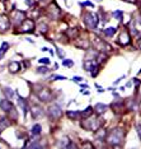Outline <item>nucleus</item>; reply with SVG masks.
Instances as JSON below:
<instances>
[{"instance_id": "nucleus-1", "label": "nucleus", "mask_w": 141, "mask_h": 149, "mask_svg": "<svg viewBox=\"0 0 141 149\" xmlns=\"http://www.w3.org/2000/svg\"><path fill=\"white\" fill-rule=\"evenodd\" d=\"M125 138V132L122 129H113L112 131H110L107 134V141L110 145H113V147H117L123 141Z\"/></svg>"}, {"instance_id": "nucleus-2", "label": "nucleus", "mask_w": 141, "mask_h": 149, "mask_svg": "<svg viewBox=\"0 0 141 149\" xmlns=\"http://www.w3.org/2000/svg\"><path fill=\"white\" fill-rule=\"evenodd\" d=\"M103 124V119H98V117H92V116H89V117L84 119V121L81 122V128L85 129V130H93L95 131L97 129L101 128V125Z\"/></svg>"}, {"instance_id": "nucleus-3", "label": "nucleus", "mask_w": 141, "mask_h": 149, "mask_svg": "<svg viewBox=\"0 0 141 149\" xmlns=\"http://www.w3.org/2000/svg\"><path fill=\"white\" fill-rule=\"evenodd\" d=\"M83 22H84L86 28H89V30H95L97 26H98L97 15H95L94 13H92V12H85L84 14H83Z\"/></svg>"}, {"instance_id": "nucleus-4", "label": "nucleus", "mask_w": 141, "mask_h": 149, "mask_svg": "<svg viewBox=\"0 0 141 149\" xmlns=\"http://www.w3.org/2000/svg\"><path fill=\"white\" fill-rule=\"evenodd\" d=\"M9 19H10V22L14 26H19L25 19V13L22 12V10H19V9L14 8L10 12V14H9Z\"/></svg>"}, {"instance_id": "nucleus-5", "label": "nucleus", "mask_w": 141, "mask_h": 149, "mask_svg": "<svg viewBox=\"0 0 141 149\" xmlns=\"http://www.w3.org/2000/svg\"><path fill=\"white\" fill-rule=\"evenodd\" d=\"M18 27H19V31H21L22 33H32V32L34 31V22H33V19L25 18Z\"/></svg>"}, {"instance_id": "nucleus-6", "label": "nucleus", "mask_w": 141, "mask_h": 149, "mask_svg": "<svg viewBox=\"0 0 141 149\" xmlns=\"http://www.w3.org/2000/svg\"><path fill=\"white\" fill-rule=\"evenodd\" d=\"M92 45L94 46V48H97L99 51H108L111 50V47L108 46L105 42L102 40V38H99L98 36H92Z\"/></svg>"}, {"instance_id": "nucleus-7", "label": "nucleus", "mask_w": 141, "mask_h": 149, "mask_svg": "<svg viewBox=\"0 0 141 149\" xmlns=\"http://www.w3.org/2000/svg\"><path fill=\"white\" fill-rule=\"evenodd\" d=\"M47 14L52 19H59L60 15H61V9H60L55 3H52V4H50L49 8H47Z\"/></svg>"}, {"instance_id": "nucleus-8", "label": "nucleus", "mask_w": 141, "mask_h": 149, "mask_svg": "<svg viewBox=\"0 0 141 149\" xmlns=\"http://www.w3.org/2000/svg\"><path fill=\"white\" fill-rule=\"evenodd\" d=\"M49 115L51 119H59V117H61V115H62V110L59 105L52 103L49 107Z\"/></svg>"}, {"instance_id": "nucleus-9", "label": "nucleus", "mask_w": 141, "mask_h": 149, "mask_svg": "<svg viewBox=\"0 0 141 149\" xmlns=\"http://www.w3.org/2000/svg\"><path fill=\"white\" fill-rule=\"evenodd\" d=\"M9 27H10V19L6 15L1 14L0 15V32H5Z\"/></svg>"}, {"instance_id": "nucleus-10", "label": "nucleus", "mask_w": 141, "mask_h": 149, "mask_svg": "<svg viewBox=\"0 0 141 149\" xmlns=\"http://www.w3.org/2000/svg\"><path fill=\"white\" fill-rule=\"evenodd\" d=\"M31 112H32V116H33L34 120L42 117L43 113H44V112H43V108L40 107V106H33V107L31 108Z\"/></svg>"}, {"instance_id": "nucleus-11", "label": "nucleus", "mask_w": 141, "mask_h": 149, "mask_svg": "<svg viewBox=\"0 0 141 149\" xmlns=\"http://www.w3.org/2000/svg\"><path fill=\"white\" fill-rule=\"evenodd\" d=\"M38 98H40L41 101H43V102L50 101V99H51V92L47 88L41 89V92L38 93Z\"/></svg>"}, {"instance_id": "nucleus-12", "label": "nucleus", "mask_w": 141, "mask_h": 149, "mask_svg": "<svg viewBox=\"0 0 141 149\" xmlns=\"http://www.w3.org/2000/svg\"><path fill=\"white\" fill-rule=\"evenodd\" d=\"M131 42L130 40V34L127 31H122V33L120 34V43L122 45V46H126V45H129Z\"/></svg>"}, {"instance_id": "nucleus-13", "label": "nucleus", "mask_w": 141, "mask_h": 149, "mask_svg": "<svg viewBox=\"0 0 141 149\" xmlns=\"http://www.w3.org/2000/svg\"><path fill=\"white\" fill-rule=\"evenodd\" d=\"M0 108H1L3 111H5V112H9L13 108V103L9 101L8 98H6V99H1V101H0Z\"/></svg>"}, {"instance_id": "nucleus-14", "label": "nucleus", "mask_w": 141, "mask_h": 149, "mask_svg": "<svg viewBox=\"0 0 141 149\" xmlns=\"http://www.w3.org/2000/svg\"><path fill=\"white\" fill-rule=\"evenodd\" d=\"M93 110L95 111V113H97V115H103V113L107 112L108 106L104 105V103H97V105L94 106V108H93Z\"/></svg>"}, {"instance_id": "nucleus-15", "label": "nucleus", "mask_w": 141, "mask_h": 149, "mask_svg": "<svg viewBox=\"0 0 141 149\" xmlns=\"http://www.w3.org/2000/svg\"><path fill=\"white\" fill-rule=\"evenodd\" d=\"M21 68H22L21 63H18V61H12V63L9 64V72L15 74V73H18L19 70H21Z\"/></svg>"}, {"instance_id": "nucleus-16", "label": "nucleus", "mask_w": 141, "mask_h": 149, "mask_svg": "<svg viewBox=\"0 0 141 149\" xmlns=\"http://www.w3.org/2000/svg\"><path fill=\"white\" fill-rule=\"evenodd\" d=\"M105 135H107V131H105L104 129H97V130H95V132H94V138L98 139L99 141L103 140Z\"/></svg>"}, {"instance_id": "nucleus-17", "label": "nucleus", "mask_w": 141, "mask_h": 149, "mask_svg": "<svg viewBox=\"0 0 141 149\" xmlns=\"http://www.w3.org/2000/svg\"><path fill=\"white\" fill-rule=\"evenodd\" d=\"M75 45L78 47H83L84 50H88V48H89V42L86 40H84V38H83V40H81V38H78V40L75 41Z\"/></svg>"}, {"instance_id": "nucleus-18", "label": "nucleus", "mask_w": 141, "mask_h": 149, "mask_svg": "<svg viewBox=\"0 0 141 149\" xmlns=\"http://www.w3.org/2000/svg\"><path fill=\"white\" fill-rule=\"evenodd\" d=\"M94 68H95V64H94L93 60H85L84 61V69L86 70V72H92Z\"/></svg>"}, {"instance_id": "nucleus-19", "label": "nucleus", "mask_w": 141, "mask_h": 149, "mask_svg": "<svg viewBox=\"0 0 141 149\" xmlns=\"http://www.w3.org/2000/svg\"><path fill=\"white\" fill-rule=\"evenodd\" d=\"M18 103H19V106L22 107V110H23V112H24V115L27 113V111L29 108H28V105H27V102L24 101V98H22V97H19L18 98Z\"/></svg>"}, {"instance_id": "nucleus-20", "label": "nucleus", "mask_w": 141, "mask_h": 149, "mask_svg": "<svg viewBox=\"0 0 141 149\" xmlns=\"http://www.w3.org/2000/svg\"><path fill=\"white\" fill-rule=\"evenodd\" d=\"M92 113H93V107L89 106V107H86L84 111L80 113V116H81V119H86V117H89V116H92Z\"/></svg>"}, {"instance_id": "nucleus-21", "label": "nucleus", "mask_w": 141, "mask_h": 149, "mask_svg": "<svg viewBox=\"0 0 141 149\" xmlns=\"http://www.w3.org/2000/svg\"><path fill=\"white\" fill-rule=\"evenodd\" d=\"M9 125H10V121H9L6 117H4V116H1V117H0V129L4 130V129L8 128Z\"/></svg>"}, {"instance_id": "nucleus-22", "label": "nucleus", "mask_w": 141, "mask_h": 149, "mask_svg": "<svg viewBox=\"0 0 141 149\" xmlns=\"http://www.w3.org/2000/svg\"><path fill=\"white\" fill-rule=\"evenodd\" d=\"M78 33H79L78 28H69V30L66 31V34H68L70 38H76L78 37Z\"/></svg>"}, {"instance_id": "nucleus-23", "label": "nucleus", "mask_w": 141, "mask_h": 149, "mask_svg": "<svg viewBox=\"0 0 141 149\" xmlns=\"http://www.w3.org/2000/svg\"><path fill=\"white\" fill-rule=\"evenodd\" d=\"M70 143L69 138L68 137H62L61 139H60L59 144H57V147H61V148H68V144Z\"/></svg>"}, {"instance_id": "nucleus-24", "label": "nucleus", "mask_w": 141, "mask_h": 149, "mask_svg": "<svg viewBox=\"0 0 141 149\" xmlns=\"http://www.w3.org/2000/svg\"><path fill=\"white\" fill-rule=\"evenodd\" d=\"M3 92H4V95L6 96V98H8V99H13V97H14V92H13L12 88L5 87V88L3 89Z\"/></svg>"}, {"instance_id": "nucleus-25", "label": "nucleus", "mask_w": 141, "mask_h": 149, "mask_svg": "<svg viewBox=\"0 0 141 149\" xmlns=\"http://www.w3.org/2000/svg\"><path fill=\"white\" fill-rule=\"evenodd\" d=\"M41 131H42V126H41L40 124H36V125H33V128H32V131L31 132L33 135H40Z\"/></svg>"}, {"instance_id": "nucleus-26", "label": "nucleus", "mask_w": 141, "mask_h": 149, "mask_svg": "<svg viewBox=\"0 0 141 149\" xmlns=\"http://www.w3.org/2000/svg\"><path fill=\"white\" fill-rule=\"evenodd\" d=\"M103 32L107 34V36H113V34L117 32V28L116 27H108V28H105Z\"/></svg>"}, {"instance_id": "nucleus-27", "label": "nucleus", "mask_w": 141, "mask_h": 149, "mask_svg": "<svg viewBox=\"0 0 141 149\" xmlns=\"http://www.w3.org/2000/svg\"><path fill=\"white\" fill-rule=\"evenodd\" d=\"M80 116V112H76V111H69L68 112V117L71 119V120H78Z\"/></svg>"}, {"instance_id": "nucleus-28", "label": "nucleus", "mask_w": 141, "mask_h": 149, "mask_svg": "<svg viewBox=\"0 0 141 149\" xmlns=\"http://www.w3.org/2000/svg\"><path fill=\"white\" fill-rule=\"evenodd\" d=\"M8 47H9V43H6V42H4V43L1 45V48H0V59H1L3 55L8 51Z\"/></svg>"}, {"instance_id": "nucleus-29", "label": "nucleus", "mask_w": 141, "mask_h": 149, "mask_svg": "<svg viewBox=\"0 0 141 149\" xmlns=\"http://www.w3.org/2000/svg\"><path fill=\"white\" fill-rule=\"evenodd\" d=\"M9 116H10V120H17L18 119V112H17V110H15L14 107L9 111Z\"/></svg>"}, {"instance_id": "nucleus-30", "label": "nucleus", "mask_w": 141, "mask_h": 149, "mask_svg": "<svg viewBox=\"0 0 141 149\" xmlns=\"http://www.w3.org/2000/svg\"><path fill=\"white\" fill-rule=\"evenodd\" d=\"M127 108L129 110H135L136 108V105H135V102H133V98L127 99Z\"/></svg>"}, {"instance_id": "nucleus-31", "label": "nucleus", "mask_w": 141, "mask_h": 149, "mask_svg": "<svg viewBox=\"0 0 141 149\" xmlns=\"http://www.w3.org/2000/svg\"><path fill=\"white\" fill-rule=\"evenodd\" d=\"M105 59H107V55H105L104 52L103 54H98L97 55V63L99 64V63H102V61H104Z\"/></svg>"}, {"instance_id": "nucleus-32", "label": "nucleus", "mask_w": 141, "mask_h": 149, "mask_svg": "<svg viewBox=\"0 0 141 149\" xmlns=\"http://www.w3.org/2000/svg\"><path fill=\"white\" fill-rule=\"evenodd\" d=\"M112 15H113L116 19H121V18H122V15H123V13L121 12V10H116V12L112 13Z\"/></svg>"}, {"instance_id": "nucleus-33", "label": "nucleus", "mask_w": 141, "mask_h": 149, "mask_svg": "<svg viewBox=\"0 0 141 149\" xmlns=\"http://www.w3.org/2000/svg\"><path fill=\"white\" fill-rule=\"evenodd\" d=\"M50 72V69H47L46 66H40L37 69V73H41V74H46V73H49Z\"/></svg>"}, {"instance_id": "nucleus-34", "label": "nucleus", "mask_w": 141, "mask_h": 149, "mask_svg": "<svg viewBox=\"0 0 141 149\" xmlns=\"http://www.w3.org/2000/svg\"><path fill=\"white\" fill-rule=\"evenodd\" d=\"M62 65H64V66H69V68H71V66L74 65V61H73V60H70V59L64 60V61H62Z\"/></svg>"}, {"instance_id": "nucleus-35", "label": "nucleus", "mask_w": 141, "mask_h": 149, "mask_svg": "<svg viewBox=\"0 0 141 149\" xmlns=\"http://www.w3.org/2000/svg\"><path fill=\"white\" fill-rule=\"evenodd\" d=\"M38 63H40V64H44V65H49V64H50V59H47V57H42V59L38 60Z\"/></svg>"}, {"instance_id": "nucleus-36", "label": "nucleus", "mask_w": 141, "mask_h": 149, "mask_svg": "<svg viewBox=\"0 0 141 149\" xmlns=\"http://www.w3.org/2000/svg\"><path fill=\"white\" fill-rule=\"evenodd\" d=\"M80 6H92V8H94V4H93L92 1H84V3H79Z\"/></svg>"}, {"instance_id": "nucleus-37", "label": "nucleus", "mask_w": 141, "mask_h": 149, "mask_svg": "<svg viewBox=\"0 0 141 149\" xmlns=\"http://www.w3.org/2000/svg\"><path fill=\"white\" fill-rule=\"evenodd\" d=\"M24 1H25V4H27L28 6H33V5L37 4V0H24Z\"/></svg>"}, {"instance_id": "nucleus-38", "label": "nucleus", "mask_w": 141, "mask_h": 149, "mask_svg": "<svg viewBox=\"0 0 141 149\" xmlns=\"http://www.w3.org/2000/svg\"><path fill=\"white\" fill-rule=\"evenodd\" d=\"M40 31H41V33H46L47 32V26L46 24H41L40 26Z\"/></svg>"}, {"instance_id": "nucleus-39", "label": "nucleus", "mask_w": 141, "mask_h": 149, "mask_svg": "<svg viewBox=\"0 0 141 149\" xmlns=\"http://www.w3.org/2000/svg\"><path fill=\"white\" fill-rule=\"evenodd\" d=\"M68 78L66 77H64V75H57V77H55V80H66Z\"/></svg>"}, {"instance_id": "nucleus-40", "label": "nucleus", "mask_w": 141, "mask_h": 149, "mask_svg": "<svg viewBox=\"0 0 141 149\" xmlns=\"http://www.w3.org/2000/svg\"><path fill=\"white\" fill-rule=\"evenodd\" d=\"M73 80H74V82H76V83H80V82L83 80V78H80V77H74Z\"/></svg>"}, {"instance_id": "nucleus-41", "label": "nucleus", "mask_w": 141, "mask_h": 149, "mask_svg": "<svg viewBox=\"0 0 141 149\" xmlns=\"http://www.w3.org/2000/svg\"><path fill=\"white\" fill-rule=\"evenodd\" d=\"M57 55H59L61 59H64V51L62 50H60V48H59V50H57Z\"/></svg>"}, {"instance_id": "nucleus-42", "label": "nucleus", "mask_w": 141, "mask_h": 149, "mask_svg": "<svg viewBox=\"0 0 141 149\" xmlns=\"http://www.w3.org/2000/svg\"><path fill=\"white\" fill-rule=\"evenodd\" d=\"M83 148H93V145L90 143H85V144H81Z\"/></svg>"}, {"instance_id": "nucleus-43", "label": "nucleus", "mask_w": 141, "mask_h": 149, "mask_svg": "<svg viewBox=\"0 0 141 149\" xmlns=\"http://www.w3.org/2000/svg\"><path fill=\"white\" fill-rule=\"evenodd\" d=\"M136 129H137V132H139V135L141 137V125L137 124V125H136Z\"/></svg>"}, {"instance_id": "nucleus-44", "label": "nucleus", "mask_w": 141, "mask_h": 149, "mask_svg": "<svg viewBox=\"0 0 141 149\" xmlns=\"http://www.w3.org/2000/svg\"><path fill=\"white\" fill-rule=\"evenodd\" d=\"M133 82H135V84H136V86H139V84L141 83V80H137L136 78H135V79H133Z\"/></svg>"}, {"instance_id": "nucleus-45", "label": "nucleus", "mask_w": 141, "mask_h": 149, "mask_svg": "<svg viewBox=\"0 0 141 149\" xmlns=\"http://www.w3.org/2000/svg\"><path fill=\"white\" fill-rule=\"evenodd\" d=\"M136 23H137V24H139L140 27H141V18H137V19H136Z\"/></svg>"}, {"instance_id": "nucleus-46", "label": "nucleus", "mask_w": 141, "mask_h": 149, "mask_svg": "<svg viewBox=\"0 0 141 149\" xmlns=\"http://www.w3.org/2000/svg\"><path fill=\"white\" fill-rule=\"evenodd\" d=\"M125 1H129V3H136V0H125Z\"/></svg>"}, {"instance_id": "nucleus-47", "label": "nucleus", "mask_w": 141, "mask_h": 149, "mask_svg": "<svg viewBox=\"0 0 141 149\" xmlns=\"http://www.w3.org/2000/svg\"><path fill=\"white\" fill-rule=\"evenodd\" d=\"M139 48L141 50V40H139Z\"/></svg>"}, {"instance_id": "nucleus-48", "label": "nucleus", "mask_w": 141, "mask_h": 149, "mask_svg": "<svg viewBox=\"0 0 141 149\" xmlns=\"http://www.w3.org/2000/svg\"><path fill=\"white\" fill-rule=\"evenodd\" d=\"M1 1H6V0H1Z\"/></svg>"}, {"instance_id": "nucleus-49", "label": "nucleus", "mask_w": 141, "mask_h": 149, "mask_svg": "<svg viewBox=\"0 0 141 149\" xmlns=\"http://www.w3.org/2000/svg\"><path fill=\"white\" fill-rule=\"evenodd\" d=\"M1 131H3V130H1V129H0V132H1Z\"/></svg>"}, {"instance_id": "nucleus-50", "label": "nucleus", "mask_w": 141, "mask_h": 149, "mask_svg": "<svg viewBox=\"0 0 141 149\" xmlns=\"http://www.w3.org/2000/svg\"><path fill=\"white\" fill-rule=\"evenodd\" d=\"M140 12H141V8H140Z\"/></svg>"}]
</instances>
